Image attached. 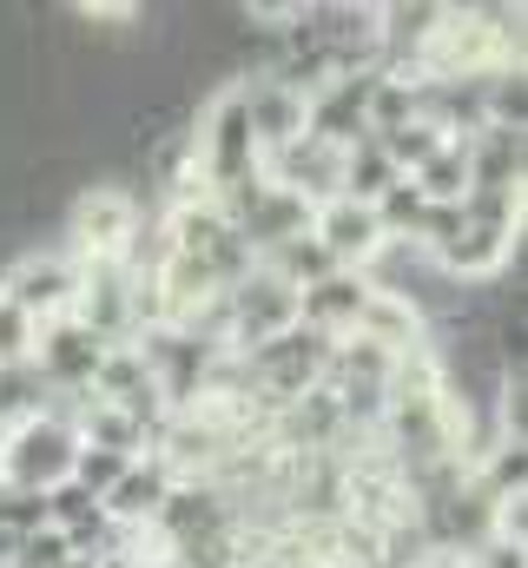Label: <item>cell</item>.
Segmentation results:
<instances>
[{
  "label": "cell",
  "mask_w": 528,
  "mask_h": 568,
  "mask_svg": "<svg viewBox=\"0 0 528 568\" xmlns=\"http://www.w3.org/2000/svg\"><path fill=\"white\" fill-rule=\"evenodd\" d=\"M80 297V278H73V265H60V258H27V265H13L7 272V304H20L27 317L40 311H67Z\"/></svg>",
  "instance_id": "obj_8"
},
{
  "label": "cell",
  "mask_w": 528,
  "mask_h": 568,
  "mask_svg": "<svg viewBox=\"0 0 528 568\" xmlns=\"http://www.w3.org/2000/svg\"><path fill=\"white\" fill-rule=\"evenodd\" d=\"M33 357V317L0 297V371H20Z\"/></svg>",
  "instance_id": "obj_14"
},
{
  "label": "cell",
  "mask_w": 528,
  "mask_h": 568,
  "mask_svg": "<svg viewBox=\"0 0 528 568\" xmlns=\"http://www.w3.org/2000/svg\"><path fill=\"white\" fill-rule=\"evenodd\" d=\"M67 562H73V542L60 529H40V536H27L13 549V568H67Z\"/></svg>",
  "instance_id": "obj_15"
},
{
  "label": "cell",
  "mask_w": 528,
  "mask_h": 568,
  "mask_svg": "<svg viewBox=\"0 0 528 568\" xmlns=\"http://www.w3.org/2000/svg\"><path fill=\"white\" fill-rule=\"evenodd\" d=\"M80 232H87V245H100V252H113L120 239L132 232V205L120 192H87V205H80Z\"/></svg>",
  "instance_id": "obj_12"
},
{
  "label": "cell",
  "mask_w": 528,
  "mask_h": 568,
  "mask_svg": "<svg viewBox=\"0 0 528 568\" xmlns=\"http://www.w3.org/2000/svg\"><path fill=\"white\" fill-rule=\"evenodd\" d=\"M100 364H106V344L80 324V317H60L47 337H40V377H53V384H73V390H93V377H100Z\"/></svg>",
  "instance_id": "obj_6"
},
{
  "label": "cell",
  "mask_w": 528,
  "mask_h": 568,
  "mask_svg": "<svg viewBox=\"0 0 528 568\" xmlns=\"http://www.w3.org/2000/svg\"><path fill=\"white\" fill-rule=\"evenodd\" d=\"M297 324V291L277 278H245L232 291V337L245 344V351H258L264 337H277V331H291Z\"/></svg>",
  "instance_id": "obj_4"
},
{
  "label": "cell",
  "mask_w": 528,
  "mask_h": 568,
  "mask_svg": "<svg viewBox=\"0 0 528 568\" xmlns=\"http://www.w3.org/2000/svg\"><path fill=\"white\" fill-rule=\"evenodd\" d=\"M370 291H377V284L364 278V272H331V278H317V284L297 291V324L317 331V337H331V331H344V324L357 331Z\"/></svg>",
  "instance_id": "obj_3"
},
{
  "label": "cell",
  "mask_w": 528,
  "mask_h": 568,
  "mask_svg": "<svg viewBox=\"0 0 528 568\" xmlns=\"http://www.w3.org/2000/svg\"><path fill=\"white\" fill-rule=\"evenodd\" d=\"M429 568H449V562H429Z\"/></svg>",
  "instance_id": "obj_17"
},
{
  "label": "cell",
  "mask_w": 528,
  "mask_h": 568,
  "mask_svg": "<svg viewBox=\"0 0 528 568\" xmlns=\"http://www.w3.org/2000/svg\"><path fill=\"white\" fill-rule=\"evenodd\" d=\"M252 159H258V140H252V120H245V100L225 93L212 106V133H205V172L212 185H238L252 179Z\"/></svg>",
  "instance_id": "obj_5"
},
{
  "label": "cell",
  "mask_w": 528,
  "mask_h": 568,
  "mask_svg": "<svg viewBox=\"0 0 528 568\" xmlns=\"http://www.w3.org/2000/svg\"><path fill=\"white\" fill-rule=\"evenodd\" d=\"M311 239L324 245V258H331V265H370V258L384 252L377 212H370V205H351V199L324 205V219H317V232H311Z\"/></svg>",
  "instance_id": "obj_7"
},
{
  "label": "cell",
  "mask_w": 528,
  "mask_h": 568,
  "mask_svg": "<svg viewBox=\"0 0 528 568\" xmlns=\"http://www.w3.org/2000/svg\"><path fill=\"white\" fill-rule=\"evenodd\" d=\"M73 449H80V436H73L67 424L27 417V424L7 436V449H0V476H7V489L47 496V489H60V483L73 476Z\"/></svg>",
  "instance_id": "obj_1"
},
{
  "label": "cell",
  "mask_w": 528,
  "mask_h": 568,
  "mask_svg": "<svg viewBox=\"0 0 528 568\" xmlns=\"http://www.w3.org/2000/svg\"><path fill=\"white\" fill-rule=\"evenodd\" d=\"M443 145H449V140L436 133V120H409V126H390V133H377V152L390 159L403 179H409L416 165H429V159H436Z\"/></svg>",
  "instance_id": "obj_11"
},
{
  "label": "cell",
  "mask_w": 528,
  "mask_h": 568,
  "mask_svg": "<svg viewBox=\"0 0 528 568\" xmlns=\"http://www.w3.org/2000/svg\"><path fill=\"white\" fill-rule=\"evenodd\" d=\"M324 364H331V337H317V331H304V324L264 337L258 351H252V377H264L271 397H297Z\"/></svg>",
  "instance_id": "obj_2"
},
{
  "label": "cell",
  "mask_w": 528,
  "mask_h": 568,
  "mask_svg": "<svg viewBox=\"0 0 528 568\" xmlns=\"http://www.w3.org/2000/svg\"><path fill=\"white\" fill-rule=\"evenodd\" d=\"M126 463H132V456H120V449H93V443H80V449H73V476H67V483H73V489H87V496L100 503V496L126 476Z\"/></svg>",
  "instance_id": "obj_13"
},
{
  "label": "cell",
  "mask_w": 528,
  "mask_h": 568,
  "mask_svg": "<svg viewBox=\"0 0 528 568\" xmlns=\"http://www.w3.org/2000/svg\"><path fill=\"white\" fill-rule=\"evenodd\" d=\"M165 496H172L165 463H126V476L100 496V509H106V516H120V523H152Z\"/></svg>",
  "instance_id": "obj_9"
},
{
  "label": "cell",
  "mask_w": 528,
  "mask_h": 568,
  "mask_svg": "<svg viewBox=\"0 0 528 568\" xmlns=\"http://www.w3.org/2000/svg\"><path fill=\"white\" fill-rule=\"evenodd\" d=\"M483 568H522V542H483Z\"/></svg>",
  "instance_id": "obj_16"
},
{
  "label": "cell",
  "mask_w": 528,
  "mask_h": 568,
  "mask_svg": "<svg viewBox=\"0 0 528 568\" xmlns=\"http://www.w3.org/2000/svg\"><path fill=\"white\" fill-rule=\"evenodd\" d=\"M409 185L423 192V205H463V199H469V145L449 140L429 165L409 172Z\"/></svg>",
  "instance_id": "obj_10"
}]
</instances>
